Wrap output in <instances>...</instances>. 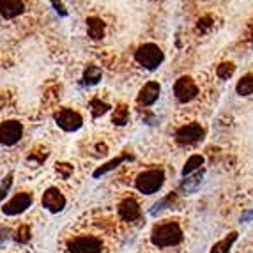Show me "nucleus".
<instances>
[{"label": "nucleus", "mask_w": 253, "mask_h": 253, "mask_svg": "<svg viewBox=\"0 0 253 253\" xmlns=\"http://www.w3.org/2000/svg\"><path fill=\"white\" fill-rule=\"evenodd\" d=\"M184 234L182 228L177 221H167V223H160L152 228L151 241L156 248H169V246H175L182 243Z\"/></svg>", "instance_id": "1"}, {"label": "nucleus", "mask_w": 253, "mask_h": 253, "mask_svg": "<svg viewBox=\"0 0 253 253\" xmlns=\"http://www.w3.org/2000/svg\"><path fill=\"white\" fill-rule=\"evenodd\" d=\"M135 59L140 66H144L145 69H156L160 68V64L163 62L165 55L161 51V48L154 42H145L142 46H138V50L135 51Z\"/></svg>", "instance_id": "2"}, {"label": "nucleus", "mask_w": 253, "mask_h": 253, "mask_svg": "<svg viewBox=\"0 0 253 253\" xmlns=\"http://www.w3.org/2000/svg\"><path fill=\"white\" fill-rule=\"evenodd\" d=\"M163 182H165L163 170L152 169V170H145V172L140 173L138 177H136V181H135V186H136V190H138L140 193L152 195V193H156V191L161 190Z\"/></svg>", "instance_id": "3"}, {"label": "nucleus", "mask_w": 253, "mask_h": 253, "mask_svg": "<svg viewBox=\"0 0 253 253\" xmlns=\"http://www.w3.org/2000/svg\"><path fill=\"white\" fill-rule=\"evenodd\" d=\"M105 250V243L97 236H75L69 239L68 243V252L69 253H103Z\"/></svg>", "instance_id": "4"}, {"label": "nucleus", "mask_w": 253, "mask_h": 253, "mask_svg": "<svg viewBox=\"0 0 253 253\" xmlns=\"http://www.w3.org/2000/svg\"><path fill=\"white\" fill-rule=\"evenodd\" d=\"M204 135H206V131H204V127L200 124L190 123L179 127L177 133H175V140L181 145H193L197 142H200L204 138Z\"/></svg>", "instance_id": "5"}, {"label": "nucleus", "mask_w": 253, "mask_h": 253, "mask_svg": "<svg viewBox=\"0 0 253 253\" xmlns=\"http://www.w3.org/2000/svg\"><path fill=\"white\" fill-rule=\"evenodd\" d=\"M173 94L177 97V101L181 103H190L191 99L197 97L199 94V87L191 80L190 76H181L175 84H173Z\"/></svg>", "instance_id": "6"}, {"label": "nucleus", "mask_w": 253, "mask_h": 253, "mask_svg": "<svg viewBox=\"0 0 253 253\" xmlns=\"http://www.w3.org/2000/svg\"><path fill=\"white\" fill-rule=\"evenodd\" d=\"M55 121L62 127L64 131H76L80 129L82 124H84V119L78 112L75 110H69V108H62L59 110L57 114H55Z\"/></svg>", "instance_id": "7"}, {"label": "nucleus", "mask_w": 253, "mask_h": 253, "mask_svg": "<svg viewBox=\"0 0 253 253\" xmlns=\"http://www.w3.org/2000/svg\"><path fill=\"white\" fill-rule=\"evenodd\" d=\"M23 135V126L18 121H5L0 124V142L4 145H14Z\"/></svg>", "instance_id": "8"}, {"label": "nucleus", "mask_w": 253, "mask_h": 253, "mask_svg": "<svg viewBox=\"0 0 253 253\" xmlns=\"http://www.w3.org/2000/svg\"><path fill=\"white\" fill-rule=\"evenodd\" d=\"M30 206H32V195L18 193L16 197H13V199L2 207V211L7 216H16V214H21L23 211H27Z\"/></svg>", "instance_id": "9"}, {"label": "nucleus", "mask_w": 253, "mask_h": 253, "mask_svg": "<svg viewBox=\"0 0 253 253\" xmlns=\"http://www.w3.org/2000/svg\"><path fill=\"white\" fill-rule=\"evenodd\" d=\"M66 206V199L57 188H48L42 195V207H46L51 212H60Z\"/></svg>", "instance_id": "10"}, {"label": "nucleus", "mask_w": 253, "mask_h": 253, "mask_svg": "<svg viewBox=\"0 0 253 253\" xmlns=\"http://www.w3.org/2000/svg\"><path fill=\"white\" fill-rule=\"evenodd\" d=\"M117 212L124 221H135V219H138L142 216V209H140L138 202L135 199H124L123 202L119 204Z\"/></svg>", "instance_id": "11"}, {"label": "nucleus", "mask_w": 253, "mask_h": 253, "mask_svg": "<svg viewBox=\"0 0 253 253\" xmlns=\"http://www.w3.org/2000/svg\"><path fill=\"white\" fill-rule=\"evenodd\" d=\"M160 84L158 82H147V84L140 89L138 94V105L142 106H151L158 101V97H160Z\"/></svg>", "instance_id": "12"}, {"label": "nucleus", "mask_w": 253, "mask_h": 253, "mask_svg": "<svg viewBox=\"0 0 253 253\" xmlns=\"http://www.w3.org/2000/svg\"><path fill=\"white\" fill-rule=\"evenodd\" d=\"M23 2L21 0H0V14L7 20L16 18L23 13Z\"/></svg>", "instance_id": "13"}, {"label": "nucleus", "mask_w": 253, "mask_h": 253, "mask_svg": "<svg viewBox=\"0 0 253 253\" xmlns=\"http://www.w3.org/2000/svg\"><path fill=\"white\" fill-rule=\"evenodd\" d=\"M87 32H89V36L92 39H101L103 34H105V23H103V20H99V18L96 16H90L87 18Z\"/></svg>", "instance_id": "14"}, {"label": "nucleus", "mask_w": 253, "mask_h": 253, "mask_svg": "<svg viewBox=\"0 0 253 253\" xmlns=\"http://www.w3.org/2000/svg\"><path fill=\"white\" fill-rule=\"evenodd\" d=\"M126 160H131L129 156H126V154H123V156H117L115 160H112V161H108L106 165H101L97 170H94V177H101V175H105V173H108V172H112V170H115L119 167L121 163H124Z\"/></svg>", "instance_id": "15"}, {"label": "nucleus", "mask_w": 253, "mask_h": 253, "mask_svg": "<svg viewBox=\"0 0 253 253\" xmlns=\"http://www.w3.org/2000/svg\"><path fill=\"white\" fill-rule=\"evenodd\" d=\"M237 241V232H230L225 239H221L219 243H216L211 248V253H230V248Z\"/></svg>", "instance_id": "16"}, {"label": "nucleus", "mask_w": 253, "mask_h": 253, "mask_svg": "<svg viewBox=\"0 0 253 253\" xmlns=\"http://www.w3.org/2000/svg\"><path fill=\"white\" fill-rule=\"evenodd\" d=\"M236 90L239 96H250V94H253V75L252 73L245 75L239 82H237Z\"/></svg>", "instance_id": "17"}, {"label": "nucleus", "mask_w": 253, "mask_h": 253, "mask_svg": "<svg viewBox=\"0 0 253 253\" xmlns=\"http://www.w3.org/2000/svg\"><path fill=\"white\" fill-rule=\"evenodd\" d=\"M101 76H103L101 68H97V66L90 64V66H87V69H85V73H84V82L87 85H94L101 80Z\"/></svg>", "instance_id": "18"}, {"label": "nucleus", "mask_w": 253, "mask_h": 253, "mask_svg": "<svg viewBox=\"0 0 253 253\" xmlns=\"http://www.w3.org/2000/svg\"><path fill=\"white\" fill-rule=\"evenodd\" d=\"M204 165V156H200V154H193L191 158H188V161H186L184 169H182V175H190L191 172H195V170H199L200 167Z\"/></svg>", "instance_id": "19"}, {"label": "nucleus", "mask_w": 253, "mask_h": 253, "mask_svg": "<svg viewBox=\"0 0 253 253\" xmlns=\"http://www.w3.org/2000/svg\"><path fill=\"white\" fill-rule=\"evenodd\" d=\"M129 121V110L126 105H119L115 108L114 115H112V123L117 124V126H124V124Z\"/></svg>", "instance_id": "20"}, {"label": "nucleus", "mask_w": 253, "mask_h": 253, "mask_svg": "<svg viewBox=\"0 0 253 253\" xmlns=\"http://www.w3.org/2000/svg\"><path fill=\"white\" fill-rule=\"evenodd\" d=\"M234 71H236V66H234L232 62H223L216 68V75H218V78H221V80H228V78L234 75Z\"/></svg>", "instance_id": "21"}, {"label": "nucleus", "mask_w": 253, "mask_h": 253, "mask_svg": "<svg viewBox=\"0 0 253 253\" xmlns=\"http://www.w3.org/2000/svg\"><path fill=\"white\" fill-rule=\"evenodd\" d=\"M200 181H202V175H193V177H188L182 181V190L186 193H193L197 188H199Z\"/></svg>", "instance_id": "22"}, {"label": "nucleus", "mask_w": 253, "mask_h": 253, "mask_svg": "<svg viewBox=\"0 0 253 253\" xmlns=\"http://www.w3.org/2000/svg\"><path fill=\"white\" fill-rule=\"evenodd\" d=\"M90 106H92L94 117H101V115H105L110 110V106L106 105L105 101H101V99H92V101H90Z\"/></svg>", "instance_id": "23"}, {"label": "nucleus", "mask_w": 253, "mask_h": 253, "mask_svg": "<svg viewBox=\"0 0 253 253\" xmlns=\"http://www.w3.org/2000/svg\"><path fill=\"white\" fill-rule=\"evenodd\" d=\"M173 197H175V195H169L167 199H163V200H160V202L154 204V207H152V209H151V214H152V216H156L160 211H163V209H167V206H169L170 200H173Z\"/></svg>", "instance_id": "24"}, {"label": "nucleus", "mask_w": 253, "mask_h": 253, "mask_svg": "<svg viewBox=\"0 0 253 253\" xmlns=\"http://www.w3.org/2000/svg\"><path fill=\"white\" fill-rule=\"evenodd\" d=\"M11 184H13V173H9L7 177L2 179V182H0V202H2V199H4L5 195H7Z\"/></svg>", "instance_id": "25"}, {"label": "nucleus", "mask_w": 253, "mask_h": 253, "mask_svg": "<svg viewBox=\"0 0 253 253\" xmlns=\"http://www.w3.org/2000/svg\"><path fill=\"white\" fill-rule=\"evenodd\" d=\"M14 239H16L18 243H27V241L30 239V227L23 225V227L18 228V232H16V236H14Z\"/></svg>", "instance_id": "26"}, {"label": "nucleus", "mask_w": 253, "mask_h": 253, "mask_svg": "<svg viewBox=\"0 0 253 253\" xmlns=\"http://www.w3.org/2000/svg\"><path fill=\"white\" fill-rule=\"evenodd\" d=\"M57 172H59L64 179H68L69 175L73 173V165H69V163H59V165H57Z\"/></svg>", "instance_id": "27"}, {"label": "nucleus", "mask_w": 253, "mask_h": 253, "mask_svg": "<svg viewBox=\"0 0 253 253\" xmlns=\"http://www.w3.org/2000/svg\"><path fill=\"white\" fill-rule=\"evenodd\" d=\"M51 4H53V7L57 9V13H60L62 16H66V9H64V5H62V2L60 0H51Z\"/></svg>", "instance_id": "28"}, {"label": "nucleus", "mask_w": 253, "mask_h": 253, "mask_svg": "<svg viewBox=\"0 0 253 253\" xmlns=\"http://www.w3.org/2000/svg\"><path fill=\"white\" fill-rule=\"evenodd\" d=\"M253 218V211H250V212H245V214H243V221H250V219Z\"/></svg>", "instance_id": "29"}]
</instances>
